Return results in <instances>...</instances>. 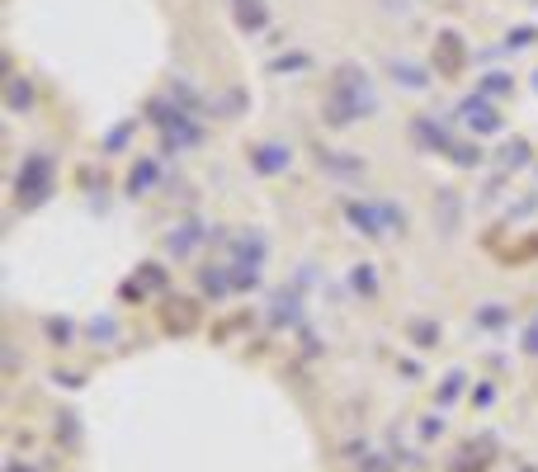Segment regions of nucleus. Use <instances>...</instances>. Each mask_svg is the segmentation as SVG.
Masks as SVG:
<instances>
[{
	"label": "nucleus",
	"instance_id": "obj_1",
	"mask_svg": "<svg viewBox=\"0 0 538 472\" xmlns=\"http://www.w3.org/2000/svg\"><path fill=\"white\" fill-rule=\"evenodd\" d=\"M284 147H260V156H255V165H260V170H279V165H284Z\"/></svg>",
	"mask_w": 538,
	"mask_h": 472
},
{
	"label": "nucleus",
	"instance_id": "obj_2",
	"mask_svg": "<svg viewBox=\"0 0 538 472\" xmlns=\"http://www.w3.org/2000/svg\"><path fill=\"white\" fill-rule=\"evenodd\" d=\"M236 15H241V24H260V19H265V15L250 10V0H236Z\"/></svg>",
	"mask_w": 538,
	"mask_h": 472
}]
</instances>
